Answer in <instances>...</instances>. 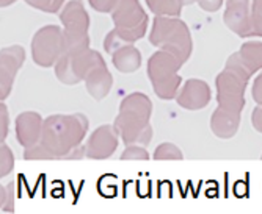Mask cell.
<instances>
[{
    "label": "cell",
    "instance_id": "obj_1",
    "mask_svg": "<svg viewBox=\"0 0 262 214\" xmlns=\"http://www.w3.org/2000/svg\"><path fill=\"white\" fill-rule=\"evenodd\" d=\"M88 119L85 114H54L44 119L39 142L33 147L24 149L26 159H55L66 158L82 141L88 131Z\"/></svg>",
    "mask_w": 262,
    "mask_h": 214
},
{
    "label": "cell",
    "instance_id": "obj_31",
    "mask_svg": "<svg viewBox=\"0 0 262 214\" xmlns=\"http://www.w3.org/2000/svg\"><path fill=\"white\" fill-rule=\"evenodd\" d=\"M83 156H86V147L80 144L79 147H76L73 152H71L64 159H82Z\"/></svg>",
    "mask_w": 262,
    "mask_h": 214
},
{
    "label": "cell",
    "instance_id": "obj_22",
    "mask_svg": "<svg viewBox=\"0 0 262 214\" xmlns=\"http://www.w3.org/2000/svg\"><path fill=\"white\" fill-rule=\"evenodd\" d=\"M0 205H2V212L14 211V183L13 181L2 184V189H0Z\"/></svg>",
    "mask_w": 262,
    "mask_h": 214
},
{
    "label": "cell",
    "instance_id": "obj_23",
    "mask_svg": "<svg viewBox=\"0 0 262 214\" xmlns=\"http://www.w3.org/2000/svg\"><path fill=\"white\" fill-rule=\"evenodd\" d=\"M253 36L262 38V0H251Z\"/></svg>",
    "mask_w": 262,
    "mask_h": 214
},
{
    "label": "cell",
    "instance_id": "obj_10",
    "mask_svg": "<svg viewBox=\"0 0 262 214\" xmlns=\"http://www.w3.org/2000/svg\"><path fill=\"white\" fill-rule=\"evenodd\" d=\"M26 60V50L20 45L4 47L0 52V99L2 102L10 96L16 74Z\"/></svg>",
    "mask_w": 262,
    "mask_h": 214
},
{
    "label": "cell",
    "instance_id": "obj_32",
    "mask_svg": "<svg viewBox=\"0 0 262 214\" xmlns=\"http://www.w3.org/2000/svg\"><path fill=\"white\" fill-rule=\"evenodd\" d=\"M14 2H16V0H0V5H2V7L5 8V7H10V5L14 4Z\"/></svg>",
    "mask_w": 262,
    "mask_h": 214
},
{
    "label": "cell",
    "instance_id": "obj_24",
    "mask_svg": "<svg viewBox=\"0 0 262 214\" xmlns=\"http://www.w3.org/2000/svg\"><path fill=\"white\" fill-rule=\"evenodd\" d=\"M27 5L44 13H58L64 0H26Z\"/></svg>",
    "mask_w": 262,
    "mask_h": 214
},
{
    "label": "cell",
    "instance_id": "obj_6",
    "mask_svg": "<svg viewBox=\"0 0 262 214\" xmlns=\"http://www.w3.org/2000/svg\"><path fill=\"white\" fill-rule=\"evenodd\" d=\"M57 14L63 23L64 50H80L90 47V16L82 0H64Z\"/></svg>",
    "mask_w": 262,
    "mask_h": 214
},
{
    "label": "cell",
    "instance_id": "obj_14",
    "mask_svg": "<svg viewBox=\"0 0 262 214\" xmlns=\"http://www.w3.org/2000/svg\"><path fill=\"white\" fill-rule=\"evenodd\" d=\"M212 99L210 88L206 82L200 78H190L184 83L182 89H179L176 102L181 108L190 110V111H196L203 110L209 105Z\"/></svg>",
    "mask_w": 262,
    "mask_h": 214
},
{
    "label": "cell",
    "instance_id": "obj_16",
    "mask_svg": "<svg viewBox=\"0 0 262 214\" xmlns=\"http://www.w3.org/2000/svg\"><path fill=\"white\" fill-rule=\"evenodd\" d=\"M239 127H241V113H235L222 106H219L212 113L210 130L217 138L231 139L239 131Z\"/></svg>",
    "mask_w": 262,
    "mask_h": 214
},
{
    "label": "cell",
    "instance_id": "obj_20",
    "mask_svg": "<svg viewBox=\"0 0 262 214\" xmlns=\"http://www.w3.org/2000/svg\"><path fill=\"white\" fill-rule=\"evenodd\" d=\"M154 159H184L181 149L171 142H163L154 150Z\"/></svg>",
    "mask_w": 262,
    "mask_h": 214
},
{
    "label": "cell",
    "instance_id": "obj_13",
    "mask_svg": "<svg viewBox=\"0 0 262 214\" xmlns=\"http://www.w3.org/2000/svg\"><path fill=\"white\" fill-rule=\"evenodd\" d=\"M85 86L90 96L94 100H102L107 97L113 86V77L110 70L107 69V64L99 52L94 54V61L91 67L88 69V74L85 77Z\"/></svg>",
    "mask_w": 262,
    "mask_h": 214
},
{
    "label": "cell",
    "instance_id": "obj_12",
    "mask_svg": "<svg viewBox=\"0 0 262 214\" xmlns=\"http://www.w3.org/2000/svg\"><path fill=\"white\" fill-rule=\"evenodd\" d=\"M120 142V135L115 130V125H101L94 130L86 141V158L90 159H107L110 158Z\"/></svg>",
    "mask_w": 262,
    "mask_h": 214
},
{
    "label": "cell",
    "instance_id": "obj_34",
    "mask_svg": "<svg viewBox=\"0 0 262 214\" xmlns=\"http://www.w3.org/2000/svg\"><path fill=\"white\" fill-rule=\"evenodd\" d=\"M260 158H262V156H260Z\"/></svg>",
    "mask_w": 262,
    "mask_h": 214
},
{
    "label": "cell",
    "instance_id": "obj_9",
    "mask_svg": "<svg viewBox=\"0 0 262 214\" xmlns=\"http://www.w3.org/2000/svg\"><path fill=\"white\" fill-rule=\"evenodd\" d=\"M94 54H96V50H91L90 47L80 50H64L55 63L57 78L69 86L85 80L88 69L94 61Z\"/></svg>",
    "mask_w": 262,
    "mask_h": 214
},
{
    "label": "cell",
    "instance_id": "obj_18",
    "mask_svg": "<svg viewBox=\"0 0 262 214\" xmlns=\"http://www.w3.org/2000/svg\"><path fill=\"white\" fill-rule=\"evenodd\" d=\"M239 55L251 74H256L259 69H262V42H245L241 47Z\"/></svg>",
    "mask_w": 262,
    "mask_h": 214
},
{
    "label": "cell",
    "instance_id": "obj_21",
    "mask_svg": "<svg viewBox=\"0 0 262 214\" xmlns=\"http://www.w3.org/2000/svg\"><path fill=\"white\" fill-rule=\"evenodd\" d=\"M14 168V155L11 149L2 142V147H0V177L5 178Z\"/></svg>",
    "mask_w": 262,
    "mask_h": 214
},
{
    "label": "cell",
    "instance_id": "obj_17",
    "mask_svg": "<svg viewBox=\"0 0 262 214\" xmlns=\"http://www.w3.org/2000/svg\"><path fill=\"white\" fill-rule=\"evenodd\" d=\"M113 66L123 74H132L141 66V55L134 44H123L112 54Z\"/></svg>",
    "mask_w": 262,
    "mask_h": 214
},
{
    "label": "cell",
    "instance_id": "obj_3",
    "mask_svg": "<svg viewBox=\"0 0 262 214\" xmlns=\"http://www.w3.org/2000/svg\"><path fill=\"white\" fill-rule=\"evenodd\" d=\"M251 75L253 74L244 64L239 52L232 54L228 58L225 69L215 78L219 106L242 113L245 108V89Z\"/></svg>",
    "mask_w": 262,
    "mask_h": 214
},
{
    "label": "cell",
    "instance_id": "obj_27",
    "mask_svg": "<svg viewBox=\"0 0 262 214\" xmlns=\"http://www.w3.org/2000/svg\"><path fill=\"white\" fill-rule=\"evenodd\" d=\"M8 135V110L7 105L2 102L0 103V139L5 142V138Z\"/></svg>",
    "mask_w": 262,
    "mask_h": 214
},
{
    "label": "cell",
    "instance_id": "obj_25",
    "mask_svg": "<svg viewBox=\"0 0 262 214\" xmlns=\"http://www.w3.org/2000/svg\"><path fill=\"white\" fill-rule=\"evenodd\" d=\"M121 159H149V153L148 150L145 149V146L141 144H130V146H126L123 155H121Z\"/></svg>",
    "mask_w": 262,
    "mask_h": 214
},
{
    "label": "cell",
    "instance_id": "obj_26",
    "mask_svg": "<svg viewBox=\"0 0 262 214\" xmlns=\"http://www.w3.org/2000/svg\"><path fill=\"white\" fill-rule=\"evenodd\" d=\"M88 2L93 10H96L99 13H112L118 0H88Z\"/></svg>",
    "mask_w": 262,
    "mask_h": 214
},
{
    "label": "cell",
    "instance_id": "obj_29",
    "mask_svg": "<svg viewBox=\"0 0 262 214\" xmlns=\"http://www.w3.org/2000/svg\"><path fill=\"white\" fill-rule=\"evenodd\" d=\"M251 94H253V100L257 103V105H262V74H259L253 83V89H251Z\"/></svg>",
    "mask_w": 262,
    "mask_h": 214
},
{
    "label": "cell",
    "instance_id": "obj_15",
    "mask_svg": "<svg viewBox=\"0 0 262 214\" xmlns=\"http://www.w3.org/2000/svg\"><path fill=\"white\" fill-rule=\"evenodd\" d=\"M44 121L36 111H24L16 117V138L24 149L33 147L39 142Z\"/></svg>",
    "mask_w": 262,
    "mask_h": 214
},
{
    "label": "cell",
    "instance_id": "obj_11",
    "mask_svg": "<svg viewBox=\"0 0 262 214\" xmlns=\"http://www.w3.org/2000/svg\"><path fill=\"white\" fill-rule=\"evenodd\" d=\"M226 27L241 38L253 36V20H251V2L250 0H226L225 11Z\"/></svg>",
    "mask_w": 262,
    "mask_h": 214
},
{
    "label": "cell",
    "instance_id": "obj_19",
    "mask_svg": "<svg viewBox=\"0 0 262 214\" xmlns=\"http://www.w3.org/2000/svg\"><path fill=\"white\" fill-rule=\"evenodd\" d=\"M146 5L156 16L168 17H179L182 8L179 0H146Z\"/></svg>",
    "mask_w": 262,
    "mask_h": 214
},
{
    "label": "cell",
    "instance_id": "obj_28",
    "mask_svg": "<svg viewBox=\"0 0 262 214\" xmlns=\"http://www.w3.org/2000/svg\"><path fill=\"white\" fill-rule=\"evenodd\" d=\"M196 4L201 7V10H204L207 13H215L223 5V0H198Z\"/></svg>",
    "mask_w": 262,
    "mask_h": 214
},
{
    "label": "cell",
    "instance_id": "obj_2",
    "mask_svg": "<svg viewBox=\"0 0 262 214\" xmlns=\"http://www.w3.org/2000/svg\"><path fill=\"white\" fill-rule=\"evenodd\" d=\"M152 114V102L143 92H132L120 105V113L115 119V130L126 146H148L152 139V127L149 119Z\"/></svg>",
    "mask_w": 262,
    "mask_h": 214
},
{
    "label": "cell",
    "instance_id": "obj_8",
    "mask_svg": "<svg viewBox=\"0 0 262 214\" xmlns=\"http://www.w3.org/2000/svg\"><path fill=\"white\" fill-rule=\"evenodd\" d=\"M64 52L63 30L57 25H46L39 29L32 39V57L41 67L55 66Z\"/></svg>",
    "mask_w": 262,
    "mask_h": 214
},
{
    "label": "cell",
    "instance_id": "obj_7",
    "mask_svg": "<svg viewBox=\"0 0 262 214\" xmlns=\"http://www.w3.org/2000/svg\"><path fill=\"white\" fill-rule=\"evenodd\" d=\"M115 32L124 42L134 44L146 33L148 16L138 0H118L112 10Z\"/></svg>",
    "mask_w": 262,
    "mask_h": 214
},
{
    "label": "cell",
    "instance_id": "obj_5",
    "mask_svg": "<svg viewBox=\"0 0 262 214\" xmlns=\"http://www.w3.org/2000/svg\"><path fill=\"white\" fill-rule=\"evenodd\" d=\"M184 63L173 54L159 50L148 60V77L151 80L156 96L162 100L176 99L182 78L179 69Z\"/></svg>",
    "mask_w": 262,
    "mask_h": 214
},
{
    "label": "cell",
    "instance_id": "obj_30",
    "mask_svg": "<svg viewBox=\"0 0 262 214\" xmlns=\"http://www.w3.org/2000/svg\"><path fill=\"white\" fill-rule=\"evenodd\" d=\"M251 124L254 127L256 131L262 133V105L260 106H256L253 110V114H251Z\"/></svg>",
    "mask_w": 262,
    "mask_h": 214
},
{
    "label": "cell",
    "instance_id": "obj_33",
    "mask_svg": "<svg viewBox=\"0 0 262 214\" xmlns=\"http://www.w3.org/2000/svg\"><path fill=\"white\" fill-rule=\"evenodd\" d=\"M179 2H181L182 7H187V5H192V4L198 2V0H179Z\"/></svg>",
    "mask_w": 262,
    "mask_h": 214
},
{
    "label": "cell",
    "instance_id": "obj_4",
    "mask_svg": "<svg viewBox=\"0 0 262 214\" xmlns=\"http://www.w3.org/2000/svg\"><path fill=\"white\" fill-rule=\"evenodd\" d=\"M149 42L159 50L170 52L185 63L193 50L192 35L185 22L178 17L156 16L149 33Z\"/></svg>",
    "mask_w": 262,
    "mask_h": 214
}]
</instances>
